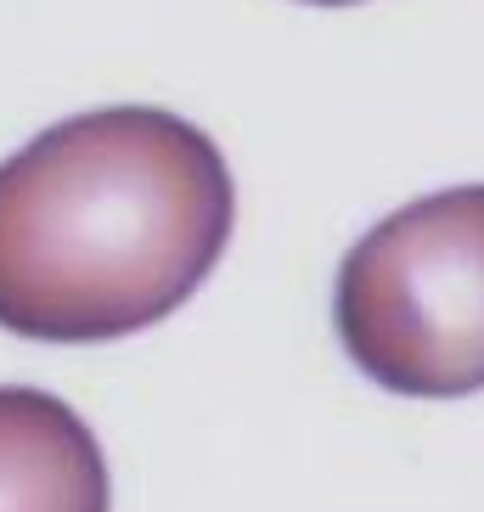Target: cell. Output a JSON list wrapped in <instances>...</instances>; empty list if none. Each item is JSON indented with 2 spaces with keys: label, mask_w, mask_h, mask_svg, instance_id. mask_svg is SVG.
Returning a JSON list of instances; mask_svg holds the SVG:
<instances>
[{
  "label": "cell",
  "mask_w": 484,
  "mask_h": 512,
  "mask_svg": "<svg viewBox=\"0 0 484 512\" xmlns=\"http://www.w3.org/2000/svg\"><path fill=\"white\" fill-rule=\"evenodd\" d=\"M237 226V186L197 124L96 107L0 164V327L113 344L175 316Z\"/></svg>",
  "instance_id": "cell-1"
},
{
  "label": "cell",
  "mask_w": 484,
  "mask_h": 512,
  "mask_svg": "<svg viewBox=\"0 0 484 512\" xmlns=\"http://www.w3.org/2000/svg\"><path fill=\"white\" fill-rule=\"evenodd\" d=\"M333 321L378 389L462 400L484 389V186L417 197L338 265Z\"/></svg>",
  "instance_id": "cell-2"
},
{
  "label": "cell",
  "mask_w": 484,
  "mask_h": 512,
  "mask_svg": "<svg viewBox=\"0 0 484 512\" xmlns=\"http://www.w3.org/2000/svg\"><path fill=\"white\" fill-rule=\"evenodd\" d=\"M0 512H113L91 422L46 389H0Z\"/></svg>",
  "instance_id": "cell-3"
},
{
  "label": "cell",
  "mask_w": 484,
  "mask_h": 512,
  "mask_svg": "<svg viewBox=\"0 0 484 512\" xmlns=\"http://www.w3.org/2000/svg\"><path fill=\"white\" fill-rule=\"evenodd\" d=\"M310 6H355V0H310Z\"/></svg>",
  "instance_id": "cell-4"
}]
</instances>
